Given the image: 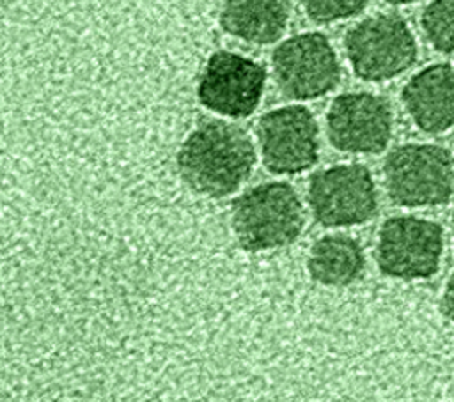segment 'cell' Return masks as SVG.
Returning <instances> with one entry per match:
<instances>
[{"instance_id": "52a82bcc", "label": "cell", "mask_w": 454, "mask_h": 402, "mask_svg": "<svg viewBox=\"0 0 454 402\" xmlns=\"http://www.w3.org/2000/svg\"><path fill=\"white\" fill-rule=\"evenodd\" d=\"M273 78L289 99H316L340 81V66L328 37L303 32L282 41L271 55Z\"/></svg>"}, {"instance_id": "9c48e42d", "label": "cell", "mask_w": 454, "mask_h": 402, "mask_svg": "<svg viewBox=\"0 0 454 402\" xmlns=\"http://www.w3.org/2000/svg\"><path fill=\"white\" fill-rule=\"evenodd\" d=\"M266 69L243 55L215 51L202 71L197 97L207 110L225 117H248L264 92Z\"/></svg>"}, {"instance_id": "ba28073f", "label": "cell", "mask_w": 454, "mask_h": 402, "mask_svg": "<svg viewBox=\"0 0 454 402\" xmlns=\"http://www.w3.org/2000/svg\"><path fill=\"white\" fill-rule=\"evenodd\" d=\"M257 140L266 170L298 174L317 161L319 128L307 106L289 104L266 112L257 124Z\"/></svg>"}, {"instance_id": "7a4b0ae2", "label": "cell", "mask_w": 454, "mask_h": 402, "mask_svg": "<svg viewBox=\"0 0 454 402\" xmlns=\"http://www.w3.org/2000/svg\"><path fill=\"white\" fill-rule=\"evenodd\" d=\"M231 221L238 244L255 253L296 241L305 225V213L294 188L275 181L252 186L236 197Z\"/></svg>"}, {"instance_id": "e0dca14e", "label": "cell", "mask_w": 454, "mask_h": 402, "mask_svg": "<svg viewBox=\"0 0 454 402\" xmlns=\"http://www.w3.org/2000/svg\"><path fill=\"white\" fill-rule=\"evenodd\" d=\"M392 5H408V4H413V2H419V0H385Z\"/></svg>"}, {"instance_id": "5b68a950", "label": "cell", "mask_w": 454, "mask_h": 402, "mask_svg": "<svg viewBox=\"0 0 454 402\" xmlns=\"http://www.w3.org/2000/svg\"><path fill=\"white\" fill-rule=\"evenodd\" d=\"M307 200L314 220L323 227L362 225L378 211V191L367 166L333 165L309 179Z\"/></svg>"}, {"instance_id": "8992f818", "label": "cell", "mask_w": 454, "mask_h": 402, "mask_svg": "<svg viewBox=\"0 0 454 402\" xmlns=\"http://www.w3.org/2000/svg\"><path fill=\"white\" fill-rule=\"evenodd\" d=\"M443 257V228L419 216H392L378 234L376 262L383 274L422 280L438 273Z\"/></svg>"}, {"instance_id": "8fae6325", "label": "cell", "mask_w": 454, "mask_h": 402, "mask_svg": "<svg viewBox=\"0 0 454 402\" xmlns=\"http://www.w3.org/2000/svg\"><path fill=\"white\" fill-rule=\"evenodd\" d=\"M401 99L419 129L445 133L454 128V67L438 62L420 69L403 87Z\"/></svg>"}, {"instance_id": "2e32d148", "label": "cell", "mask_w": 454, "mask_h": 402, "mask_svg": "<svg viewBox=\"0 0 454 402\" xmlns=\"http://www.w3.org/2000/svg\"><path fill=\"white\" fill-rule=\"evenodd\" d=\"M440 306H442L443 315L454 322V273L450 274V278L445 283Z\"/></svg>"}, {"instance_id": "9a60e30c", "label": "cell", "mask_w": 454, "mask_h": 402, "mask_svg": "<svg viewBox=\"0 0 454 402\" xmlns=\"http://www.w3.org/2000/svg\"><path fill=\"white\" fill-rule=\"evenodd\" d=\"M307 16L316 23H332L360 14L367 0H301Z\"/></svg>"}, {"instance_id": "30bf717a", "label": "cell", "mask_w": 454, "mask_h": 402, "mask_svg": "<svg viewBox=\"0 0 454 402\" xmlns=\"http://www.w3.org/2000/svg\"><path fill=\"white\" fill-rule=\"evenodd\" d=\"M392 131V106L378 94H340L326 113L328 142L342 152L378 154L388 145Z\"/></svg>"}, {"instance_id": "3957f363", "label": "cell", "mask_w": 454, "mask_h": 402, "mask_svg": "<svg viewBox=\"0 0 454 402\" xmlns=\"http://www.w3.org/2000/svg\"><path fill=\"white\" fill-rule=\"evenodd\" d=\"M390 200L403 207L445 204L454 193V159L433 143H404L388 152L383 163Z\"/></svg>"}, {"instance_id": "6da1fadb", "label": "cell", "mask_w": 454, "mask_h": 402, "mask_svg": "<svg viewBox=\"0 0 454 402\" xmlns=\"http://www.w3.org/2000/svg\"><path fill=\"white\" fill-rule=\"evenodd\" d=\"M257 156L248 133L225 120H206L183 142L177 152L181 179L211 198L234 193L252 174Z\"/></svg>"}, {"instance_id": "4fadbf2b", "label": "cell", "mask_w": 454, "mask_h": 402, "mask_svg": "<svg viewBox=\"0 0 454 402\" xmlns=\"http://www.w3.org/2000/svg\"><path fill=\"white\" fill-rule=\"evenodd\" d=\"M365 269V255L360 243L346 234L319 237L309 251L307 271L310 278L328 287L355 283Z\"/></svg>"}, {"instance_id": "277c9868", "label": "cell", "mask_w": 454, "mask_h": 402, "mask_svg": "<svg viewBox=\"0 0 454 402\" xmlns=\"http://www.w3.org/2000/svg\"><path fill=\"white\" fill-rule=\"evenodd\" d=\"M344 48L353 73L365 81H387L417 60V41L408 23L395 14H374L344 37Z\"/></svg>"}, {"instance_id": "ac0fdd59", "label": "cell", "mask_w": 454, "mask_h": 402, "mask_svg": "<svg viewBox=\"0 0 454 402\" xmlns=\"http://www.w3.org/2000/svg\"><path fill=\"white\" fill-rule=\"evenodd\" d=\"M452 230H454V213H452Z\"/></svg>"}, {"instance_id": "7c38bea8", "label": "cell", "mask_w": 454, "mask_h": 402, "mask_svg": "<svg viewBox=\"0 0 454 402\" xmlns=\"http://www.w3.org/2000/svg\"><path fill=\"white\" fill-rule=\"evenodd\" d=\"M291 16V0H223L222 28L245 43L270 44L280 39Z\"/></svg>"}, {"instance_id": "5bb4252c", "label": "cell", "mask_w": 454, "mask_h": 402, "mask_svg": "<svg viewBox=\"0 0 454 402\" xmlns=\"http://www.w3.org/2000/svg\"><path fill=\"white\" fill-rule=\"evenodd\" d=\"M427 43L440 53H454V0H433L420 18Z\"/></svg>"}]
</instances>
